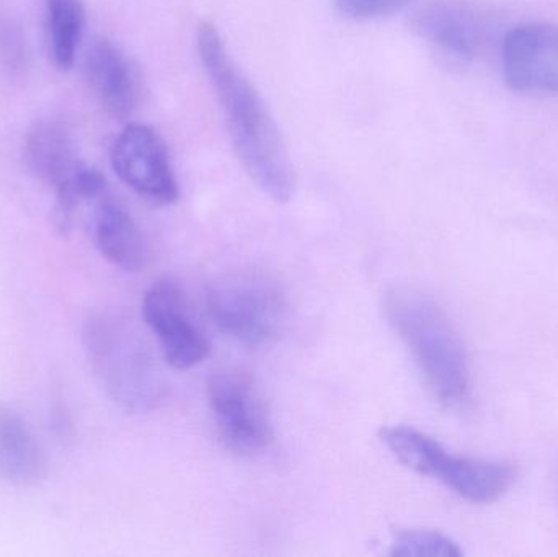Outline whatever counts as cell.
Wrapping results in <instances>:
<instances>
[{"label":"cell","instance_id":"17","mask_svg":"<svg viewBox=\"0 0 558 557\" xmlns=\"http://www.w3.org/2000/svg\"><path fill=\"white\" fill-rule=\"evenodd\" d=\"M0 64L12 75L22 74L28 64L25 36L20 26L5 16H0Z\"/></svg>","mask_w":558,"mask_h":557},{"label":"cell","instance_id":"2","mask_svg":"<svg viewBox=\"0 0 558 557\" xmlns=\"http://www.w3.org/2000/svg\"><path fill=\"white\" fill-rule=\"evenodd\" d=\"M386 314L433 396L446 408L464 405L472 389L471 363L445 311L426 294L399 288L387 294Z\"/></svg>","mask_w":558,"mask_h":557},{"label":"cell","instance_id":"15","mask_svg":"<svg viewBox=\"0 0 558 557\" xmlns=\"http://www.w3.org/2000/svg\"><path fill=\"white\" fill-rule=\"evenodd\" d=\"M45 7L49 56L59 71H69L84 33V5L82 0H45Z\"/></svg>","mask_w":558,"mask_h":557},{"label":"cell","instance_id":"4","mask_svg":"<svg viewBox=\"0 0 558 557\" xmlns=\"http://www.w3.org/2000/svg\"><path fill=\"white\" fill-rule=\"evenodd\" d=\"M379 438L403 467L439 481L468 502H495L517 477L510 464L449 453L435 438L407 425H387Z\"/></svg>","mask_w":558,"mask_h":557},{"label":"cell","instance_id":"18","mask_svg":"<svg viewBox=\"0 0 558 557\" xmlns=\"http://www.w3.org/2000/svg\"><path fill=\"white\" fill-rule=\"evenodd\" d=\"M415 0H335L338 12L353 20H374L392 15Z\"/></svg>","mask_w":558,"mask_h":557},{"label":"cell","instance_id":"8","mask_svg":"<svg viewBox=\"0 0 558 557\" xmlns=\"http://www.w3.org/2000/svg\"><path fill=\"white\" fill-rule=\"evenodd\" d=\"M111 167L118 179L141 198L173 205L180 190L162 137L143 123H130L111 146Z\"/></svg>","mask_w":558,"mask_h":557},{"label":"cell","instance_id":"11","mask_svg":"<svg viewBox=\"0 0 558 557\" xmlns=\"http://www.w3.org/2000/svg\"><path fill=\"white\" fill-rule=\"evenodd\" d=\"M88 84L107 113L126 118L137 104V78L130 59L107 38L92 43L85 56Z\"/></svg>","mask_w":558,"mask_h":557},{"label":"cell","instance_id":"1","mask_svg":"<svg viewBox=\"0 0 558 557\" xmlns=\"http://www.w3.org/2000/svg\"><path fill=\"white\" fill-rule=\"evenodd\" d=\"M196 46L242 166L265 195L289 202L295 192L294 167L264 98L238 68L213 23H199Z\"/></svg>","mask_w":558,"mask_h":557},{"label":"cell","instance_id":"13","mask_svg":"<svg viewBox=\"0 0 558 557\" xmlns=\"http://www.w3.org/2000/svg\"><path fill=\"white\" fill-rule=\"evenodd\" d=\"M46 473V458L25 419L0 404V477L15 486H33Z\"/></svg>","mask_w":558,"mask_h":557},{"label":"cell","instance_id":"5","mask_svg":"<svg viewBox=\"0 0 558 557\" xmlns=\"http://www.w3.org/2000/svg\"><path fill=\"white\" fill-rule=\"evenodd\" d=\"M206 310L219 332L248 349L270 346L288 316L281 287L258 270L232 271L213 281Z\"/></svg>","mask_w":558,"mask_h":557},{"label":"cell","instance_id":"3","mask_svg":"<svg viewBox=\"0 0 558 557\" xmlns=\"http://www.w3.org/2000/svg\"><path fill=\"white\" fill-rule=\"evenodd\" d=\"M84 340L94 372L114 404L131 414L159 408L166 398V376L131 320L97 314L85 323Z\"/></svg>","mask_w":558,"mask_h":557},{"label":"cell","instance_id":"6","mask_svg":"<svg viewBox=\"0 0 558 557\" xmlns=\"http://www.w3.org/2000/svg\"><path fill=\"white\" fill-rule=\"evenodd\" d=\"M208 402L222 444L242 457L264 453L274 441V424L248 373L222 368L208 382Z\"/></svg>","mask_w":558,"mask_h":557},{"label":"cell","instance_id":"12","mask_svg":"<svg viewBox=\"0 0 558 557\" xmlns=\"http://www.w3.org/2000/svg\"><path fill=\"white\" fill-rule=\"evenodd\" d=\"M94 239L105 261L124 271H140L146 267L149 252L147 242L133 216L117 199L98 203L94 215Z\"/></svg>","mask_w":558,"mask_h":557},{"label":"cell","instance_id":"7","mask_svg":"<svg viewBox=\"0 0 558 557\" xmlns=\"http://www.w3.org/2000/svg\"><path fill=\"white\" fill-rule=\"evenodd\" d=\"M143 319L172 368L190 370L208 359V337L196 323L182 287L172 278H160L147 288Z\"/></svg>","mask_w":558,"mask_h":557},{"label":"cell","instance_id":"10","mask_svg":"<svg viewBox=\"0 0 558 557\" xmlns=\"http://www.w3.org/2000/svg\"><path fill=\"white\" fill-rule=\"evenodd\" d=\"M501 68L513 90L558 94V25L526 23L510 29L501 43Z\"/></svg>","mask_w":558,"mask_h":557},{"label":"cell","instance_id":"14","mask_svg":"<svg viewBox=\"0 0 558 557\" xmlns=\"http://www.w3.org/2000/svg\"><path fill=\"white\" fill-rule=\"evenodd\" d=\"M78 162L71 133L58 121H39L26 134V167L54 190L68 182Z\"/></svg>","mask_w":558,"mask_h":557},{"label":"cell","instance_id":"16","mask_svg":"<svg viewBox=\"0 0 558 557\" xmlns=\"http://www.w3.org/2000/svg\"><path fill=\"white\" fill-rule=\"evenodd\" d=\"M389 555L393 557H461L458 543L433 530H403L393 536Z\"/></svg>","mask_w":558,"mask_h":557},{"label":"cell","instance_id":"9","mask_svg":"<svg viewBox=\"0 0 558 557\" xmlns=\"http://www.w3.org/2000/svg\"><path fill=\"white\" fill-rule=\"evenodd\" d=\"M412 26L445 51L474 59L487 51L497 23L487 7L471 0H435L415 13Z\"/></svg>","mask_w":558,"mask_h":557}]
</instances>
